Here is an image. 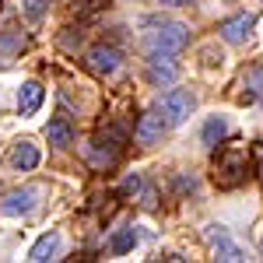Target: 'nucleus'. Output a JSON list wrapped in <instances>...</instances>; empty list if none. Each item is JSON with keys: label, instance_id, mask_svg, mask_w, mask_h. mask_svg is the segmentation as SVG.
<instances>
[{"label": "nucleus", "instance_id": "obj_1", "mask_svg": "<svg viewBox=\"0 0 263 263\" xmlns=\"http://www.w3.org/2000/svg\"><path fill=\"white\" fill-rule=\"evenodd\" d=\"M186 42H190V28L172 21V25H162L158 32L147 35V53L151 57H176L186 49Z\"/></svg>", "mask_w": 263, "mask_h": 263}, {"label": "nucleus", "instance_id": "obj_2", "mask_svg": "<svg viewBox=\"0 0 263 263\" xmlns=\"http://www.w3.org/2000/svg\"><path fill=\"white\" fill-rule=\"evenodd\" d=\"M246 179V151H224L218 155V165H214V182L221 190H232Z\"/></svg>", "mask_w": 263, "mask_h": 263}, {"label": "nucleus", "instance_id": "obj_3", "mask_svg": "<svg viewBox=\"0 0 263 263\" xmlns=\"http://www.w3.org/2000/svg\"><path fill=\"white\" fill-rule=\"evenodd\" d=\"M162 112H165V120L172 123V126L186 123V116L193 112V95H190V91H179V88L165 91L162 95Z\"/></svg>", "mask_w": 263, "mask_h": 263}, {"label": "nucleus", "instance_id": "obj_4", "mask_svg": "<svg viewBox=\"0 0 263 263\" xmlns=\"http://www.w3.org/2000/svg\"><path fill=\"white\" fill-rule=\"evenodd\" d=\"M203 235H207V242L214 246V256H218V260H224V263L246 260V253H242V249H239L235 242H232L228 235H224L221 224H207V232H203Z\"/></svg>", "mask_w": 263, "mask_h": 263}, {"label": "nucleus", "instance_id": "obj_5", "mask_svg": "<svg viewBox=\"0 0 263 263\" xmlns=\"http://www.w3.org/2000/svg\"><path fill=\"white\" fill-rule=\"evenodd\" d=\"M39 200V190L35 186H25V190H14V193H7L4 200H0V211L7 214V218H18V214H28L32 207Z\"/></svg>", "mask_w": 263, "mask_h": 263}, {"label": "nucleus", "instance_id": "obj_6", "mask_svg": "<svg viewBox=\"0 0 263 263\" xmlns=\"http://www.w3.org/2000/svg\"><path fill=\"white\" fill-rule=\"evenodd\" d=\"M253 25H256V18H253V14H235V18H224L218 32H221L224 42H232V46H235V42H246V39H249Z\"/></svg>", "mask_w": 263, "mask_h": 263}, {"label": "nucleus", "instance_id": "obj_7", "mask_svg": "<svg viewBox=\"0 0 263 263\" xmlns=\"http://www.w3.org/2000/svg\"><path fill=\"white\" fill-rule=\"evenodd\" d=\"M88 67H91L99 78H109V74H116V67H120V53H116L112 46H95V49L88 53Z\"/></svg>", "mask_w": 263, "mask_h": 263}, {"label": "nucleus", "instance_id": "obj_8", "mask_svg": "<svg viewBox=\"0 0 263 263\" xmlns=\"http://www.w3.org/2000/svg\"><path fill=\"white\" fill-rule=\"evenodd\" d=\"M165 126H168V120H162V112H144L141 120H137V141L141 144H158L165 134Z\"/></svg>", "mask_w": 263, "mask_h": 263}, {"label": "nucleus", "instance_id": "obj_9", "mask_svg": "<svg viewBox=\"0 0 263 263\" xmlns=\"http://www.w3.org/2000/svg\"><path fill=\"white\" fill-rule=\"evenodd\" d=\"M42 99H46L42 84L39 81H25L18 88V112H21V116H35L39 105H42Z\"/></svg>", "mask_w": 263, "mask_h": 263}, {"label": "nucleus", "instance_id": "obj_10", "mask_svg": "<svg viewBox=\"0 0 263 263\" xmlns=\"http://www.w3.org/2000/svg\"><path fill=\"white\" fill-rule=\"evenodd\" d=\"M39 158L42 155H39V147H35L32 141H18L14 147H11V165L21 168V172H32V168L39 165Z\"/></svg>", "mask_w": 263, "mask_h": 263}, {"label": "nucleus", "instance_id": "obj_11", "mask_svg": "<svg viewBox=\"0 0 263 263\" xmlns=\"http://www.w3.org/2000/svg\"><path fill=\"white\" fill-rule=\"evenodd\" d=\"M57 249H60V232H46L39 242L28 249V260H32V263H46V260L57 256Z\"/></svg>", "mask_w": 263, "mask_h": 263}, {"label": "nucleus", "instance_id": "obj_12", "mask_svg": "<svg viewBox=\"0 0 263 263\" xmlns=\"http://www.w3.org/2000/svg\"><path fill=\"white\" fill-rule=\"evenodd\" d=\"M147 74H151L155 84H172L179 70H176V63L168 60V57H151V60H147Z\"/></svg>", "mask_w": 263, "mask_h": 263}, {"label": "nucleus", "instance_id": "obj_13", "mask_svg": "<svg viewBox=\"0 0 263 263\" xmlns=\"http://www.w3.org/2000/svg\"><path fill=\"white\" fill-rule=\"evenodd\" d=\"M46 137H49V144H57V147H63V144L74 141V126L67 120H53L49 126H46Z\"/></svg>", "mask_w": 263, "mask_h": 263}, {"label": "nucleus", "instance_id": "obj_14", "mask_svg": "<svg viewBox=\"0 0 263 263\" xmlns=\"http://www.w3.org/2000/svg\"><path fill=\"white\" fill-rule=\"evenodd\" d=\"M137 246V232L134 228H120L116 235H112V242H109V249L116 253V256H123V253H130Z\"/></svg>", "mask_w": 263, "mask_h": 263}, {"label": "nucleus", "instance_id": "obj_15", "mask_svg": "<svg viewBox=\"0 0 263 263\" xmlns=\"http://www.w3.org/2000/svg\"><path fill=\"white\" fill-rule=\"evenodd\" d=\"M224 134H228V123H224L221 116H211V120L203 123V144H211V147H214Z\"/></svg>", "mask_w": 263, "mask_h": 263}, {"label": "nucleus", "instance_id": "obj_16", "mask_svg": "<svg viewBox=\"0 0 263 263\" xmlns=\"http://www.w3.org/2000/svg\"><path fill=\"white\" fill-rule=\"evenodd\" d=\"M46 7H49V0H25V18L39 21L42 14H46Z\"/></svg>", "mask_w": 263, "mask_h": 263}, {"label": "nucleus", "instance_id": "obj_17", "mask_svg": "<svg viewBox=\"0 0 263 263\" xmlns=\"http://www.w3.org/2000/svg\"><path fill=\"white\" fill-rule=\"evenodd\" d=\"M105 4H109V0H81V7H74V14H95V11H102V7H105Z\"/></svg>", "mask_w": 263, "mask_h": 263}, {"label": "nucleus", "instance_id": "obj_18", "mask_svg": "<svg viewBox=\"0 0 263 263\" xmlns=\"http://www.w3.org/2000/svg\"><path fill=\"white\" fill-rule=\"evenodd\" d=\"M141 190V176H126L123 179V193H137Z\"/></svg>", "mask_w": 263, "mask_h": 263}, {"label": "nucleus", "instance_id": "obj_19", "mask_svg": "<svg viewBox=\"0 0 263 263\" xmlns=\"http://www.w3.org/2000/svg\"><path fill=\"white\" fill-rule=\"evenodd\" d=\"M162 4H179V0H162Z\"/></svg>", "mask_w": 263, "mask_h": 263}]
</instances>
